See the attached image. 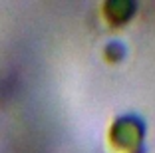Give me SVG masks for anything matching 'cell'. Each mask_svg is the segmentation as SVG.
Wrapping results in <instances>:
<instances>
[{"mask_svg": "<svg viewBox=\"0 0 155 153\" xmlns=\"http://www.w3.org/2000/svg\"><path fill=\"white\" fill-rule=\"evenodd\" d=\"M145 123L137 115H123L115 119L110 129V141L121 153H143Z\"/></svg>", "mask_w": 155, "mask_h": 153, "instance_id": "obj_1", "label": "cell"}, {"mask_svg": "<svg viewBox=\"0 0 155 153\" xmlns=\"http://www.w3.org/2000/svg\"><path fill=\"white\" fill-rule=\"evenodd\" d=\"M137 12V6L133 2H107L104 4V14H105V20L111 24V26H123L127 24L129 20L135 16Z\"/></svg>", "mask_w": 155, "mask_h": 153, "instance_id": "obj_2", "label": "cell"}, {"mask_svg": "<svg viewBox=\"0 0 155 153\" xmlns=\"http://www.w3.org/2000/svg\"><path fill=\"white\" fill-rule=\"evenodd\" d=\"M125 54V50H123V44L119 42H111L107 48H105V58L110 60V62H119Z\"/></svg>", "mask_w": 155, "mask_h": 153, "instance_id": "obj_3", "label": "cell"}]
</instances>
